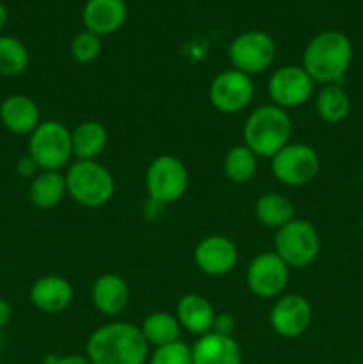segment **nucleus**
Wrapping results in <instances>:
<instances>
[{
	"label": "nucleus",
	"instance_id": "nucleus-16",
	"mask_svg": "<svg viewBox=\"0 0 363 364\" xmlns=\"http://www.w3.org/2000/svg\"><path fill=\"white\" fill-rule=\"evenodd\" d=\"M128 16L125 0H88L82 11L85 31L96 36H110L120 31Z\"/></svg>",
	"mask_w": 363,
	"mask_h": 364
},
{
	"label": "nucleus",
	"instance_id": "nucleus-6",
	"mask_svg": "<svg viewBox=\"0 0 363 364\" xmlns=\"http://www.w3.org/2000/svg\"><path fill=\"white\" fill-rule=\"evenodd\" d=\"M274 252L290 269H305L312 265L320 252V237L315 226L306 219H292L276 230Z\"/></svg>",
	"mask_w": 363,
	"mask_h": 364
},
{
	"label": "nucleus",
	"instance_id": "nucleus-38",
	"mask_svg": "<svg viewBox=\"0 0 363 364\" xmlns=\"http://www.w3.org/2000/svg\"><path fill=\"white\" fill-rule=\"evenodd\" d=\"M351 364H363V363H351Z\"/></svg>",
	"mask_w": 363,
	"mask_h": 364
},
{
	"label": "nucleus",
	"instance_id": "nucleus-24",
	"mask_svg": "<svg viewBox=\"0 0 363 364\" xmlns=\"http://www.w3.org/2000/svg\"><path fill=\"white\" fill-rule=\"evenodd\" d=\"M315 112L326 123H340L351 112V98L340 84L322 85L315 96Z\"/></svg>",
	"mask_w": 363,
	"mask_h": 364
},
{
	"label": "nucleus",
	"instance_id": "nucleus-27",
	"mask_svg": "<svg viewBox=\"0 0 363 364\" xmlns=\"http://www.w3.org/2000/svg\"><path fill=\"white\" fill-rule=\"evenodd\" d=\"M28 50L14 36H0V75L18 77L28 68Z\"/></svg>",
	"mask_w": 363,
	"mask_h": 364
},
{
	"label": "nucleus",
	"instance_id": "nucleus-15",
	"mask_svg": "<svg viewBox=\"0 0 363 364\" xmlns=\"http://www.w3.org/2000/svg\"><path fill=\"white\" fill-rule=\"evenodd\" d=\"M73 287L60 276H43L32 283L28 299L32 306L46 315H59L73 302Z\"/></svg>",
	"mask_w": 363,
	"mask_h": 364
},
{
	"label": "nucleus",
	"instance_id": "nucleus-18",
	"mask_svg": "<svg viewBox=\"0 0 363 364\" xmlns=\"http://www.w3.org/2000/svg\"><path fill=\"white\" fill-rule=\"evenodd\" d=\"M91 301L102 315L116 316L130 302V288L120 274H102L93 283Z\"/></svg>",
	"mask_w": 363,
	"mask_h": 364
},
{
	"label": "nucleus",
	"instance_id": "nucleus-34",
	"mask_svg": "<svg viewBox=\"0 0 363 364\" xmlns=\"http://www.w3.org/2000/svg\"><path fill=\"white\" fill-rule=\"evenodd\" d=\"M7 21H9V11H7V7L0 2V32L6 28Z\"/></svg>",
	"mask_w": 363,
	"mask_h": 364
},
{
	"label": "nucleus",
	"instance_id": "nucleus-22",
	"mask_svg": "<svg viewBox=\"0 0 363 364\" xmlns=\"http://www.w3.org/2000/svg\"><path fill=\"white\" fill-rule=\"evenodd\" d=\"M66 194V178L60 171H39L28 187V199L39 210L56 208Z\"/></svg>",
	"mask_w": 363,
	"mask_h": 364
},
{
	"label": "nucleus",
	"instance_id": "nucleus-5",
	"mask_svg": "<svg viewBox=\"0 0 363 364\" xmlns=\"http://www.w3.org/2000/svg\"><path fill=\"white\" fill-rule=\"evenodd\" d=\"M28 137V155L41 171H60L73 159L71 130L60 121H41Z\"/></svg>",
	"mask_w": 363,
	"mask_h": 364
},
{
	"label": "nucleus",
	"instance_id": "nucleus-7",
	"mask_svg": "<svg viewBox=\"0 0 363 364\" xmlns=\"http://www.w3.org/2000/svg\"><path fill=\"white\" fill-rule=\"evenodd\" d=\"M146 192L152 201L166 206L184 198L189 187V171L174 155H159L149 162L144 176Z\"/></svg>",
	"mask_w": 363,
	"mask_h": 364
},
{
	"label": "nucleus",
	"instance_id": "nucleus-35",
	"mask_svg": "<svg viewBox=\"0 0 363 364\" xmlns=\"http://www.w3.org/2000/svg\"><path fill=\"white\" fill-rule=\"evenodd\" d=\"M359 226H362V230H363V212H362V217H359Z\"/></svg>",
	"mask_w": 363,
	"mask_h": 364
},
{
	"label": "nucleus",
	"instance_id": "nucleus-29",
	"mask_svg": "<svg viewBox=\"0 0 363 364\" xmlns=\"http://www.w3.org/2000/svg\"><path fill=\"white\" fill-rule=\"evenodd\" d=\"M148 364H192V348L182 340L164 345L149 354Z\"/></svg>",
	"mask_w": 363,
	"mask_h": 364
},
{
	"label": "nucleus",
	"instance_id": "nucleus-25",
	"mask_svg": "<svg viewBox=\"0 0 363 364\" xmlns=\"http://www.w3.org/2000/svg\"><path fill=\"white\" fill-rule=\"evenodd\" d=\"M141 333L149 347H164V345L180 341L182 327L178 323L177 316L169 315L166 311H155L142 320Z\"/></svg>",
	"mask_w": 363,
	"mask_h": 364
},
{
	"label": "nucleus",
	"instance_id": "nucleus-28",
	"mask_svg": "<svg viewBox=\"0 0 363 364\" xmlns=\"http://www.w3.org/2000/svg\"><path fill=\"white\" fill-rule=\"evenodd\" d=\"M70 52L71 57H73L78 64L95 63L100 57V53H102V38L91 31L78 32V34H75V38L71 39Z\"/></svg>",
	"mask_w": 363,
	"mask_h": 364
},
{
	"label": "nucleus",
	"instance_id": "nucleus-21",
	"mask_svg": "<svg viewBox=\"0 0 363 364\" xmlns=\"http://www.w3.org/2000/svg\"><path fill=\"white\" fill-rule=\"evenodd\" d=\"M109 142L107 128L100 121H82L71 130V148L73 159L96 160Z\"/></svg>",
	"mask_w": 363,
	"mask_h": 364
},
{
	"label": "nucleus",
	"instance_id": "nucleus-2",
	"mask_svg": "<svg viewBox=\"0 0 363 364\" xmlns=\"http://www.w3.org/2000/svg\"><path fill=\"white\" fill-rule=\"evenodd\" d=\"M352 63V43L344 32L324 31L313 36L302 52L306 73L315 84L330 85L344 82Z\"/></svg>",
	"mask_w": 363,
	"mask_h": 364
},
{
	"label": "nucleus",
	"instance_id": "nucleus-32",
	"mask_svg": "<svg viewBox=\"0 0 363 364\" xmlns=\"http://www.w3.org/2000/svg\"><path fill=\"white\" fill-rule=\"evenodd\" d=\"M43 364H93L88 355L80 354H68V355H56L48 354L43 359Z\"/></svg>",
	"mask_w": 363,
	"mask_h": 364
},
{
	"label": "nucleus",
	"instance_id": "nucleus-13",
	"mask_svg": "<svg viewBox=\"0 0 363 364\" xmlns=\"http://www.w3.org/2000/svg\"><path fill=\"white\" fill-rule=\"evenodd\" d=\"M312 304L299 294L281 295L276 299L269 313V323L281 338H298L308 331L312 323Z\"/></svg>",
	"mask_w": 363,
	"mask_h": 364
},
{
	"label": "nucleus",
	"instance_id": "nucleus-36",
	"mask_svg": "<svg viewBox=\"0 0 363 364\" xmlns=\"http://www.w3.org/2000/svg\"><path fill=\"white\" fill-rule=\"evenodd\" d=\"M2 343H4V340H2V331H0V348H2Z\"/></svg>",
	"mask_w": 363,
	"mask_h": 364
},
{
	"label": "nucleus",
	"instance_id": "nucleus-11",
	"mask_svg": "<svg viewBox=\"0 0 363 364\" xmlns=\"http://www.w3.org/2000/svg\"><path fill=\"white\" fill-rule=\"evenodd\" d=\"M267 87L274 105L288 110L310 102L315 91V82L302 66L287 64L270 75Z\"/></svg>",
	"mask_w": 363,
	"mask_h": 364
},
{
	"label": "nucleus",
	"instance_id": "nucleus-3",
	"mask_svg": "<svg viewBox=\"0 0 363 364\" xmlns=\"http://www.w3.org/2000/svg\"><path fill=\"white\" fill-rule=\"evenodd\" d=\"M244 144L258 159H273L292 139V117L281 107L269 103L253 110L244 123Z\"/></svg>",
	"mask_w": 363,
	"mask_h": 364
},
{
	"label": "nucleus",
	"instance_id": "nucleus-26",
	"mask_svg": "<svg viewBox=\"0 0 363 364\" xmlns=\"http://www.w3.org/2000/svg\"><path fill=\"white\" fill-rule=\"evenodd\" d=\"M258 167V156L246 144H237L224 155V176L233 183H248L253 180Z\"/></svg>",
	"mask_w": 363,
	"mask_h": 364
},
{
	"label": "nucleus",
	"instance_id": "nucleus-1",
	"mask_svg": "<svg viewBox=\"0 0 363 364\" xmlns=\"http://www.w3.org/2000/svg\"><path fill=\"white\" fill-rule=\"evenodd\" d=\"M85 355L93 364H146L149 345L141 327L132 322H112L89 336Z\"/></svg>",
	"mask_w": 363,
	"mask_h": 364
},
{
	"label": "nucleus",
	"instance_id": "nucleus-23",
	"mask_svg": "<svg viewBox=\"0 0 363 364\" xmlns=\"http://www.w3.org/2000/svg\"><path fill=\"white\" fill-rule=\"evenodd\" d=\"M255 215L260 224L280 230L295 219V206L287 196L280 192H265L255 203Z\"/></svg>",
	"mask_w": 363,
	"mask_h": 364
},
{
	"label": "nucleus",
	"instance_id": "nucleus-10",
	"mask_svg": "<svg viewBox=\"0 0 363 364\" xmlns=\"http://www.w3.org/2000/svg\"><path fill=\"white\" fill-rule=\"evenodd\" d=\"M290 267L274 251L260 252L251 259L246 270V284L249 291L260 299H278L288 287Z\"/></svg>",
	"mask_w": 363,
	"mask_h": 364
},
{
	"label": "nucleus",
	"instance_id": "nucleus-20",
	"mask_svg": "<svg viewBox=\"0 0 363 364\" xmlns=\"http://www.w3.org/2000/svg\"><path fill=\"white\" fill-rule=\"evenodd\" d=\"M191 348L192 364H242V350L233 336L209 333Z\"/></svg>",
	"mask_w": 363,
	"mask_h": 364
},
{
	"label": "nucleus",
	"instance_id": "nucleus-4",
	"mask_svg": "<svg viewBox=\"0 0 363 364\" xmlns=\"http://www.w3.org/2000/svg\"><path fill=\"white\" fill-rule=\"evenodd\" d=\"M64 178L68 196L85 208L107 205L116 191L112 173L98 160H75Z\"/></svg>",
	"mask_w": 363,
	"mask_h": 364
},
{
	"label": "nucleus",
	"instance_id": "nucleus-37",
	"mask_svg": "<svg viewBox=\"0 0 363 364\" xmlns=\"http://www.w3.org/2000/svg\"><path fill=\"white\" fill-rule=\"evenodd\" d=\"M359 178H362V183H363V166H362V171H359Z\"/></svg>",
	"mask_w": 363,
	"mask_h": 364
},
{
	"label": "nucleus",
	"instance_id": "nucleus-17",
	"mask_svg": "<svg viewBox=\"0 0 363 364\" xmlns=\"http://www.w3.org/2000/svg\"><path fill=\"white\" fill-rule=\"evenodd\" d=\"M0 121L14 135H31L41 123L39 105L27 95H9L0 103Z\"/></svg>",
	"mask_w": 363,
	"mask_h": 364
},
{
	"label": "nucleus",
	"instance_id": "nucleus-9",
	"mask_svg": "<svg viewBox=\"0 0 363 364\" xmlns=\"http://www.w3.org/2000/svg\"><path fill=\"white\" fill-rule=\"evenodd\" d=\"M228 57L233 70L253 77L263 73L274 63L276 43L263 31H246L230 43Z\"/></svg>",
	"mask_w": 363,
	"mask_h": 364
},
{
	"label": "nucleus",
	"instance_id": "nucleus-8",
	"mask_svg": "<svg viewBox=\"0 0 363 364\" xmlns=\"http://www.w3.org/2000/svg\"><path fill=\"white\" fill-rule=\"evenodd\" d=\"M320 169L315 149L302 142H288L270 159L274 178L287 187H305L312 183Z\"/></svg>",
	"mask_w": 363,
	"mask_h": 364
},
{
	"label": "nucleus",
	"instance_id": "nucleus-31",
	"mask_svg": "<svg viewBox=\"0 0 363 364\" xmlns=\"http://www.w3.org/2000/svg\"><path fill=\"white\" fill-rule=\"evenodd\" d=\"M233 331H235L233 316L228 315V313H223V315H216L212 333L223 334V336H233Z\"/></svg>",
	"mask_w": 363,
	"mask_h": 364
},
{
	"label": "nucleus",
	"instance_id": "nucleus-12",
	"mask_svg": "<svg viewBox=\"0 0 363 364\" xmlns=\"http://www.w3.org/2000/svg\"><path fill=\"white\" fill-rule=\"evenodd\" d=\"M210 103L223 114H237L248 109L255 96L251 77L238 70H224L210 84Z\"/></svg>",
	"mask_w": 363,
	"mask_h": 364
},
{
	"label": "nucleus",
	"instance_id": "nucleus-30",
	"mask_svg": "<svg viewBox=\"0 0 363 364\" xmlns=\"http://www.w3.org/2000/svg\"><path fill=\"white\" fill-rule=\"evenodd\" d=\"M39 166H38V162H36L34 159H32L31 155H23L21 156V159H18V162H16V173L20 174L21 178H36L38 176V173H39Z\"/></svg>",
	"mask_w": 363,
	"mask_h": 364
},
{
	"label": "nucleus",
	"instance_id": "nucleus-14",
	"mask_svg": "<svg viewBox=\"0 0 363 364\" xmlns=\"http://www.w3.org/2000/svg\"><path fill=\"white\" fill-rule=\"evenodd\" d=\"M194 262L206 276H226L237 267L238 249L235 242L224 235H209L196 245Z\"/></svg>",
	"mask_w": 363,
	"mask_h": 364
},
{
	"label": "nucleus",
	"instance_id": "nucleus-19",
	"mask_svg": "<svg viewBox=\"0 0 363 364\" xmlns=\"http://www.w3.org/2000/svg\"><path fill=\"white\" fill-rule=\"evenodd\" d=\"M216 315V309L210 304L209 299L199 294L184 295L178 301L177 313H174L182 329L198 338L212 333Z\"/></svg>",
	"mask_w": 363,
	"mask_h": 364
},
{
	"label": "nucleus",
	"instance_id": "nucleus-33",
	"mask_svg": "<svg viewBox=\"0 0 363 364\" xmlns=\"http://www.w3.org/2000/svg\"><path fill=\"white\" fill-rule=\"evenodd\" d=\"M11 316H13V308L6 299L0 297V331H4V327L9 323Z\"/></svg>",
	"mask_w": 363,
	"mask_h": 364
}]
</instances>
